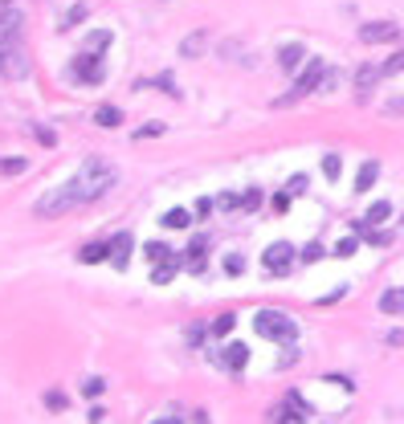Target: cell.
Wrapping results in <instances>:
<instances>
[{
  "instance_id": "cell-16",
  "label": "cell",
  "mask_w": 404,
  "mask_h": 424,
  "mask_svg": "<svg viewBox=\"0 0 404 424\" xmlns=\"http://www.w3.org/2000/svg\"><path fill=\"white\" fill-rule=\"evenodd\" d=\"M380 310L384 314H404V290H384L380 294Z\"/></svg>"
},
{
  "instance_id": "cell-20",
  "label": "cell",
  "mask_w": 404,
  "mask_h": 424,
  "mask_svg": "<svg viewBox=\"0 0 404 424\" xmlns=\"http://www.w3.org/2000/svg\"><path fill=\"white\" fill-rule=\"evenodd\" d=\"M94 123H98V127H119L123 115H119L115 106H98V110H94Z\"/></svg>"
},
{
  "instance_id": "cell-11",
  "label": "cell",
  "mask_w": 404,
  "mask_h": 424,
  "mask_svg": "<svg viewBox=\"0 0 404 424\" xmlns=\"http://www.w3.org/2000/svg\"><path fill=\"white\" fill-rule=\"evenodd\" d=\"M221 367H229V372H241L245 363H249V347H241V343H229L221 351V359H217Z\"/></svg>"
},
{
  "instance_id": "cell-21",
  "label": "cell",
  "mask_w": 404,
  "mask_h": 424,
  "mask_svg": "<svg viewBox=\"0 0 404 424\" xmlns=\"http://www.w3.org/2000/svg\"><path fill=\"white\" fill-rule=\"evenodd\" d=\"M204 41H209L204 33H192V37H184V41H180V53H184V57H200Z\"/></svg>"
},
{
  "instance_id": "cell-47",
  "label": "cell",
  "mask_w": 404,
  "mask_h": 424,
  "mask_svg": "<svg viewBox=\"0 0 404 424\" xmlns=\"http://www.w3.org/2000/svg\"><path fill=\"white\" fill-rule=\"evenodd\" d=\"M8 4H12V0H0V8H8Z\"/></svg>"
},
{
  "instance_id": "cell-43",
  "label": "cell",
  "mask_w": 404,
  "mask_h": 424,
  "mask_svg": "<svg viewBox=\"0 0 404 424\" xmlns=\"http://www.w3.org/2000/svg\"><path fill=\"white\" fill-rule=\"evenodd\" d=\"M200 339H204V331H200V327H188V343H192V347H200Z\"/></svg>"
},
{
  "instance_id": "cell-4",
  "label": "cell",
  "mask_w": 404,
  "mask_h": 424,
  "mask_svg": "<svg viewBox=\"0 0 404 424\" xmlns=\"http://www.w3.org/2000/svg\"><path fill=\"white\" fill-rule=\"evenodd\" d=\"M0 78H8V82H21V78H29V57H25L21 41L0 45Z\"/></svg>"
},
{
  "instance_id": "cell-22",
  "label": "cell",
  "mask_w": 404,
  "mask_h": 424,
  "mask_svg": "<svg viewBox=\"0 0 404 424\" xmlns=\"http://www.w3.org/2000/svg\"><path fill=\"white\" fill-rule=\"evenodd\" d=\"M388 216H392V204H388V200H376V204L367 209V216H363V220H367V224H384Z\"/></svg>"
},
{
  "instance_id": "cell-23",
  "label": "cell",
  "mask_w": 404,
  "mask_h": 424,
  "mask_svg": "<svg viewBox=\"0 0 404 424\" xmlns=\"http://www.w3.org/2000/svg\"><path fill=\"white\" fill-rule=\"evenodd\" d=\"M106 45H110V33H106V29H98V33H90V37H86L82 49H86V53H102Z\"/></svg>"
},
{
  "instance_id": "cell-38",
  "label": "cell",
  "mask_w": 404,
  "mask_h": 424,
  "mask_svg": "<svg viewBox=\"0 0 404 424\" xmlns=\"http://www.w3.org/2000/svg\"><path fill=\"white\" fill-rule=\"evenodd\" d=\"M213 209H217V200H209V196H204V200H196V216H209Z\"/></svg>"
},
{
  "instance_id": "cell-12",
  "label": "cell",
  "mask_w": 404,
  "mask_h": 424,
  "mask_svg": "<svg viewBox=\"0 0 404 424\" xmlns=\"http://www.w3.org/2000/svg\"><path fill=\"white\" fill-rule=\"evenodd\" d=\"M302 61H307V49H302V45H282V49H278V66H282L286 74H294Z\"/></svg>"
},
{
  "instance_id": "cell-42",
  "label": "cell",
  "mask_w": 404,
  "mask_h": 424,
  "mask_svg": "<svg viewBox=\"0 0 404 424\" xmlns=\"http://www.w3.org/2000/svg\"><path fill=\"white\" fill-rule=\"evenodd\" d=\"M278 424H302V412H282Z\"/></svg>"
},
{
  "instance_id": "cell-30",
  "label": "cell",
  "mask_w": 404,
  "mask_h": 424,
  "mask_svg": "<svg viewBox=\"0 0 404 424\" xmlns=\"http://www.w3.org/2000/svg\"><path fill=\"white\" fill-rule=\"evenodd\" d=\"M217 209H221V212L241 209V196H233V192H221V196H217Z\"/></svg>"
},
{
  "instance_id": "cell-39",
  "label": "cell",
  "mask_w": 404,
  "mask_h": 424,
  "mask_svg": "<svg viewBox=\"0 0 404 424\" xmlns=\"http://www.w3.org/2000/svg\"><path fill=\"white\" fill-rule=\"evenodd\" d=\"M298 192H307V175H294L290 180V196H298Z\"/></svg>"
},
{
  "instance_id": "cell-24",
  "label": "cell",
  "mask_w": 404,
  "mask_h": 424,
  "mask_svg": "<svg viewBox=\"0 0 404 424\" xmlns=\"http://www.w3.org/2000/svg\"><path fill=\"white\" fill-rule=\"evenodd\" d=\"M339 171H343V160H339V155H323V175H327L331 184L339 180Z\"/></svg>"
},
{
  "instance_id": "cell-5",
  "label": "cell",
  "mask_w": 404,
  "mask_h": 424,
  "mask_svg": "<svg viewBox=\"0 0 404 424\" xmlns=\"http://www.w3.org/2000/svg\"><path fill=\"white\" fill-rule=\"evenodd\" d=\"M323 74H327V66H323L318 57H311V61H307V70L298 74V82H294V90H290L286 98H278V106H286V102H298V98H307L311 90H318V82H323Z\"/></svg>"
},
{
  "instance_id": "cell-31",
  "label": "cell",
  "mask_w": 404,
  "mask_h": 424,
  "mask_svg": "<svg viewBox=\"0 0 404 424\" xmlns=\"http://www.w3.org/2000/svg\"><path fill=\"white\" fill-rule=\"evenodd\" d=\"M359 249V241H356V233H352V237H343V241H339V245H335V253L339 257H352Z\"/></svg>"
},
{
  "instance_id": "cell-26",
  "label": "cell",
  "mask_w": 404,
  "mask_h": 424,
  "mask_svg": "<svg viewBox=\"0 0 404 424\" xmlns=\"http://www.w3.org/2000/svg\"><path fill=\"white\" fill-rule=\"evenodd\" d=\"M233 327H237V318H233V314H221V318L213 322V335H217V339H224V335H229Z\"/></svg>"
},
{
  "instance_id": "cell-2",
  "label": "cell",
  "mask_w": 404,
  "mask_h": 424,
  "mask_svg": "<svg viewBox=\"0 0 404 424\" xmlns=\"http://www.w3.org/2000/svg\"><path fill=\"white\" fill-rule=\"evenodd\" d=\"M253 331H258L262 339L282 343V347L298 339V322H294V318H286L282 310H262V314H253Z\"/></svg>"
},
{
  "instance_id": "cell-19",
  "label": "cell",
  "mask_w": 404,
  "mask_h": 424,
  "mask_svg": "<svg viewBox=\"0 0 404 424\" xmlns=\"http://www.w3.org/2000/svg\"><path fill=\"white\" fill-rule=\"evenodd\" d=\"M192 220H196V216H192L188 209H168L164 212V224H168V229H188Z\"/></svg>"
},
{
  "instance_id": "cell-29",
  "label": "cell",
  "mask_w": 404,
  "mask_h": 424,
  "mask_svg": "<svg viewBox=\"0 0 404 424\" xmlns=\"http://www.w3.org/2000/svg\"><path fill=\"white\" fill-rule=\"evenodd\" d=\"M82 17H86V4H74V8L66 12V21H61V29H74V25H78Z\"/></svg>"
},
{
  "instance_id": "cell-46",
  "label": "cell",
  "mask_w": 404,
  "mask_h": 424,
  "mask_svg": "<svg viewBox=\"0 0 404 424\" xmlns=\"http://www.w3.org/2000/svg\"><path fill=\"white\" fill-rule=\"evenodd\" d=\"M151 424H180V416H164V421H151Z\"/></svg>"
},
{
  "instance_id": "cell-3",
  "label": "cell",
  "mask_w": 404,
  "mask_h": 424,
  "mask_svg": "<svg viewBox=\"0 0 404 424\" xmlns=\"http://www.w3.org/2000/svg\"><path fill=\"white\" fill-rule=\"evenodd\" d=\"M70 209H82V204H78V188H74V180L57 184L53 192H45L41 200L33 204V212H37V216H45V220H49V216H66Z\"/></svg>"
},
{
  "instance_id": "cell-32",
  "label": "cell",
  "mask_w": 404,
  "mask_h": 424,
  "mask_svg": "<svg viewBox=\"0 0 404 424\" xmlns=\"http://www.w3.org/2000/svg\"><path fill=\"white\" fill-rule=\"evenodd\" d=\"M155 86L164 90V94H172V98H180V90H176V82H172V74H160L155 78Z\"/></svg>"
},
{
  "instance_id": "cell-33",
  "label": "cell",
  "mask_w": 404,
  "mask_h": 424,
  "mask_svg": "<svg viewBox=\"0 0 404 424\" xmlns=\"http://www.w3.org/2000/svg\"><path fill=\"white\" fill-rule=\"evenodd\" d=\"M290 200H294L290 192H278V196H273L269 204H273V212H290Z\"/></svg>"
},
{
  "instance_id": "cell-9",
  "label": "cell",
  "mask_w": 404,
  "mask_h": 424,
  "mask_svg": "<svg viewBox=\"0 0 404 424\" xmlns=\"http://www.w3.org/2000/svg\"><path fill=\"white\" fill-rule=\"evenodd\" d=\"M21 29H25L21 12H17V8H0V45L21 41Z\"/></svg>"
},
{
  "instance_id": "cell-36",
  "label": "cell",
  "mask_w": 404,
  "mask_h": 424,
  "mask_svg": "<svg viewBox=\"0 0 404 424\" xmlns=\"http://www.w3.org/2000/svg\"><path fill=\"white\" fill-rule=\"evenodd\" d=\"M102 387H106V383L98 380V376H94V380H86V383H82V392H86V396H102Z\"/></svg>"
},
{
  "instance_id": "cell-44",
  "label": "cell",
  "mask_w": 404,
  "mask_h": 424,
  "mask_svg": "<svg viewBox=\"0 0 404 424\" xmlns=\"http://www.w3.org/2000/svg\"><path fill=\"white\" fill-rule=\"evenodd\" d=\"M241 265H245L241 257H229V261H224V269H229V273H241Z\"/></svg>"
},
{
  "instance_id": "cell-35",
  "label": "cell",
  "mask_w": 404,
  "mask_h": 424,
  "mask_svg": "<svg viewBox=\"0 0 404 424\" xmlns=\"http://www.w3.org/2000/svg\"><path fill=\"white\" fill-rule=\"evenodd\" d=\"M298 257H302V261H318V257H323V245H318V241H311V245H307Z\"/></svg>"
},
{
  "instance_id": "cell-6",
  "label": "cell",
  "mask_w": 404,
  "mask_h": 424,
  "mask_svg": "<svg viewBox=\"0 0 404 424\" xmlns=\"http://www.w3.org/2000/svg\"><path fill=\"white\" fill-rule=\"evenodd\" d=\"M294 245L290 241H273V245H266V253H262V265H266V273H273V278H282V273H290V265H294Z\"/></svg>"
},
{
  "instance_id": "cell-40",
  "label": "cell",
  "mask_w": 404,
  "mask_h": 424,
  "mask_svg": "<svg viewBox=\"0 0 404 424\" xmlns=\"http://www.w3.org/2000/svg\"><path fill=\"white\" fill-rule=\"evenodd\" d=\"M363 237H367V245H388V233H372V229H367Z\"/></svg>"
},
{
  "instance_id": "cell-45",
  "label": "cell",
  "mask_w": 404,
  "mask_h": 424,
  "mask_svg": "<svg viewBox=\"0 0 404 424\" xmlns=\"http://www.w3.org/2000/svg\"><path fill=\"white\" fill-rule=\"evenodd\" d=\"M404 343V331H392V335H388V347H401Z\"/></svg>"
},
{
  "instance_id": "cell-17",
  "label": "cell",
  "mask_w": 404,
  "mask_h": 424,
  "mask_svg": "<svg viewBox=\"0 0 404 424\" xmlns=\"http://www.w3.org/2000/svg\"><path fill=\"white\" fill-rule=\"evenodd\" d=\"M143 253H147V261H151V265H160V261H172V245H164V241H147V245H143Z\"/></svg>"
},
{
  "instance_id": "cell-27",
  "label": "cell",
  "mask_w": 404,
  "mask_h": 424,
  "mask_svg": "<svg viewBox=\"0 0 404 424\" xmlns=\"http://www.w3.org/2000/svg\"><path fill=\"white\" fill-rule=\"evenodd\" d=\"M25 168H29V164H25L21 155H17V160H0V175H21Z\"/></svg>"
},
{
  "instance_id": "cell-8",
  "label": "cell",
  "mask_w": 404,
  "mask_h": 424,
  "mask_svg": "<svg viewBox=\"0 0 404 424\" xmlns=\"http://www.w3.org/2000/svg\"><path fill=\"white\" fill-rule=\"evenodd\" d=\"M359 41L363 45L396 41V25H392V21H367V25H359Z\"/></svg>"
},
{
  "instance_id": "cell-37",
  "label": "cell",
  "mask_w": 404,
  "mask_h": 424,
  "mask_svg": "<svg viewBox=\"0 0 404 424\" xmlns=\"http://www.w3.org/2000/svg\"><path fill=\"white\" fill-rule=\"evenodd\" d=\"M151 135H164V127H160V123H151V127H139V131H135V139H151Z\"/></svg>"
},
{
  "instance_id": "cell-14",
  "label": "cell",
  "mask_w": 404,
  "mask_h": 424,
  "mask_svg": "<svg viewBox=\"0 0 404 424\" xmlns=\"http://www.w3.org/2000/svg\"><path fill=\"white\" fill-rule=\"evenodd\" d=\"M376 175H380V164H376V160H363L359 171H356V192H367V188L376 184Z\"/></svg>"
},
{
  "instance_id": "cell-25",
  "label": "cell",
  "mask_w": 404,
  "mask_h": 424,
  "mask_svg": "<svg viewBox=\"0 0 404 424\" xmlns=\"http://www.w3.org/2000/svg\"><path fill=\"white\" fill-rule=\"evenodd\" d=\"M401 70H404V49H401V53H392V57L380 66V74H384V78H396Z\"/></svg>"
},
{
  "instance_id": "cell-10",
  "label": "cell",
  "mask_w": 404,
  "mask_h": 424,
  "mask_svg": "<svg viewBox=\"0 0 404 424\" xmlns=\"http://www.w3.org/2000/svg\"><path fill=\"white\" fill-rule=\"evenodd\" d=\"M131 249H135L131 233H119V237L110 241V265H115V269H127V261H131Z\"/></svg>"
},
{
  "instance_id": "cell-7",
  "label": "cell",
  "mask_w": 404,
  "mask_h": 424,
  "mask_svg": "<svg viewBox=\"0 0 404 424\" xmlns=\"http://www.w3.org/2000/svg\"><path fill=\"white\" fill-rule=\"evenodd\" d=\"M70 74L78 78V82H86V86H98L102 82V53H78L74 57V66H70Z\"/></svg>"
},
{
  "instance_id": "cell-15",
  "label": "cell",
  "mask_w": 404,
  "mask_h": 424,
  "mask_svg": "<svg viewBox=\"0 0 404 424\" xmlns=\"http://www.w3.org/2000/svg\"><path fill=\"white\" fill-rule=\"evenodd\" d=\"M78 261H86V265H98V261H110V245H102V241H90L86 249L78 253Z\"/></svg>"
},
{
  "instance_id": "cell-1",
  "label": "cell",
  "mask_w": 404,
  "mask_h": 424,
  "mask_svg": "<svg viewBox=\"0 0 404 424\" xmlns=\"http://www.w3.org/2000/svg\"><path fill=\"white\" fill-rule=\"evenodd\" d=\"M74 188H78V204H94L98 196H106L115 188V171L106 168L102 160H86L82 171L74 175Z\"/></svg>"
},
{
  "instance_id": "cell-34",
  "label": "cell",
  "mask_w": 404,
  "mask_h": 424,
  "mask_svg": "<svg viewBox=\"0 0 404 424\" xmlns=\"http://www.w3.org/2000/svg\"><path fill=\"white\" fill-rule=\"evenodd\" d=\"M33 135H37V143H45V147H53V143H57V135H53L49 127H33Z\"/></svg>"
},
{
  "instance_id": "cell-13",
  "label": "cell",
  "mask_w": 404,
  "mask_h": 424,
  "mask_svg": "<svg viewBox=\"0 0 404 424\" xmlns=\"http://www.w3.org/2000/svg\"><path fill=\"white\" fill-rule=\"evenodd\" d=\"M384 74H380V66H359V74H356V90H359V98H367L372 94V86L380 82Z\"/></svg>"
},
{
  "instance_id": "cell-28",
  "label": "cell",
  "mask_w": 404,
  "mask_h": 424,
  "mask_svg": "<svg viewBox=\"0 0 404 424\" xmlns=\"http://www.w3.org/2000/svg\"><path fill=\"white\" fill-rule=\"evenodd\" d=\"M241 209H245V212H258V209H262V192H258V188H249V192L241 196Z\"/></svg>"
},
{
  "instance_id": "cell-18",
  "label": "cell",
  "mask_w": 404,
  "mask_h": 424,
  "mask_svg": "<svg viewBox=\"0 0 404 424\" xmlns=\"http://www.w3.org/2000/svg\"><path fill=\"white\" fill-rule=\"evenodd\" d=\"M176 265H180V257H172V261H160V265H151V282H155V286H168V282H172V273H176Z\"/></svg>"
},
{
  "instance_id": "cell-41",
  "label": "cell",
  "mask_w": 404,
  "mask_h": 424,
  "mask_svg": "<svg viewBox=\"0 0 404 424\" xmlns=\"http://www.w3.org/2000/svg\"><path fill=\"white\" fill-rule=\"evenodd\" d=\"M45 404H49V408H66V396H61V392H49Z\"/></svg>"
}]
</instances>
